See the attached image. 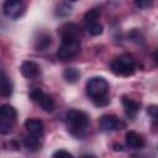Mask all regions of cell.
Returning <instances> with one entry per match:
<instances>
[{"instance_id":"cell-1","label":"cell","mask_w":158,"mask_h":158,"mask_svg":"<svg viewBox=\"0 0 158 158\" xmlns=\"http://www.w3.org/2000/svg\"><path fill=\"white\" fill-rule=\"evenodd\" d=\"M60 47L57 57L62 60L72 59L80 52V28L75 23H65L60 27Z\"/></svg>"},{"instance_id":"cell-2","label":"cell","mask_w":158,"mask_h":158,"mask_svg":"<svg viewBox=\"0 0 158 158\" xmlns=\"http://www.w3.org/2000/svg\"><path fill=\"white\" fill-rule=\"evenodd\" d=\"M65 123L69 132L77 137H84L89 132V116L79 110H70L65 114Z\"/></svg>"},{"instance_id":"cell-3","label":"cell","mask_w":158,"mask_h":158,"mask_svg":"<svg viewBox=\"0 0 158 158\" xmlns=\"http://www.w3.org/2000/svg\"><path fill=\"white\" fill-rule=\"evenodd\" d=\"M110 67L114 74L128 77L135 73V59L130 54H121L111 62Z\"/></svg>"},{"instance_id":"cell-4","label":"cell","mask_w":158,"mask_h":158,"mask_svg":"<svg viewBox=\"0 0 158 158\" xmlns=\"http://www.w3.org/2000/svg\"><path fill=\"white\" fill-rule=\"evenodd\" d=\"M109 91V83L101 77H94L86 83V93L91 99L105 96Z\"/></svg>"},{"instance_id":"cell-5","label":"cell","mask_w":158,"mask_h":158,"mask_svg":"<svg viewBox=\"0 0 158 158\" xmlns=\"http://www.w3.org/2000/svg\"><path fill=\"white\" fill-rule=\"evenodd\" d=\"M26 11V5L22 0H6L2 5V12L10 19H19Z\"/></svg>"},{"instance_id":"cell-6","label":"cell","mask_w":158,"mask_h":158,"mask_svg":"<svg viewBox=\"0 0 158 158\" xmlns=\"http://www.w3.org/2000/svg\"><path fill=\"white\" fill-rule=\"evenodd\" d=\"M100 126L105 131H114V130H122V128H125L123 121H121L115 115H104L100 118Z\"/></svg>"},{"instance_id":"cell-7","label":"cell","mask_w":158,"mask_h":158,"mask_svg":"<svg viewBox=\"0 0 158 158\" xmlns=\"http://www.w3.org/2000/svg\"><path fill=\"white\" fill-rule=\"evenodd\" d=\"M20 72H21V74L25 78H27V79H35V78H37L40 75L41 68L33 60H25V62H22V64L20 67Z\"/></svg>"},{"instance_id":"cell-8","label":"cell","mask_w":158,"mask_h":158,"mask_svg":"<svg viewBox=\"0 0 158 158\" xmlns=\"http://www.w3.org/2000/svg\"><path fill=\"white\" fill-rule=\"evenodd\" d=\"M25 127L26 130L28 131V133L31 136H35L37 138H41L43 136V132H44V126H43V122L41 120H37V118H28L26 122H25Z\"/></svg>"},{"instance_id":"cell-9","label":"cell","mask_w":158,"mask_h":158,"mask_svg":"<svg viewBox=\"0 0 158 158\" xmlns=\"http://www.w3.org/2000/svg\"><path fill=\"white\" fill-rule=\"evenodd\" d=\"M12 90H14V86H12L11 79L9 78L5 70L0 69V95L4 98H9L11 96Z\"/></svg>"},{"instance_id":"cell-10","label":"cell","mask_w":158,"mask_h":158,"mask_svg":"<svg viewBox=\"0 0 158 158\" xmlns=\"http://www.w3.org/2000/svg\"><path fill=\"white\" fill-rule=\"evenodd\" d=\"M52 44V36L48 32H38L35 37L33 46L36 51H46Z\"/></svg>"},{"instance_id":"cell-11","label":"cell","mask_w":158,"mask_h":158,"mask_svg":"<svg viewBox=\"0 0 158 158\" xmlns=\"http://www.w3.org/2000/svg\"><path fill=\"white\" fill-rule=\"evenodd\" d=\"M122 105H123V109H125L126 115L128 117H131V118H135L136 115L139 111V104L137 101H135L133 99L123 95L122 96Z\"/></svg>"},{"instance_id":"cell-12","label":"cell","mask_w":158,"mask_h":158,"mask_svg":"<svg viewBox=\"0 0 158 158\" xmlns=\"http://www.w3.org/2000/svg\"><path fill=\"white\" fill-rule=\"evenodd\" d=\"M125 137H126V143L131 148L138 149V148H142L144 146V138L142 137V135H139L135 131H128Z\"/></svg>"},{"instance_id":"cell-13","label":"cell","mask_w":158,"mask_h":158,"mask_svg":"<svg viewBox=\"0 0 158 158\" xmlns=\"http://www.w3.org/2000/svg\"><path fill=\"white\" fill-rule=\"evenodd\" d=\"M0 117L9 118V120H16L17 111L14 106H11L9 104H2V105H0Z\"/></svg>"},{"instance_id":"cell-14","label":"cell","mask_w":158,"mask_h":158,"mask_svg":"<svg viewBox=\"0 0 158 158\" xmlns=\"http://www.w3.org/2000/svg\"><path fill=\"white\" fill-rule=\"evenodd\" d=\"M38 104H40V106H41L44 111H47V112L53 111L54 107H56L54 99H53L51 95H48V94H43L42 98H41L40 101H38Z\"/></svg>"},{"instance_id":"cell-15","label":"cell","mask_w":158,"mask_h":158,"mask_svg":"<svg viewBox=\"0 0 158 158\" xmlns=\"http://www.w3.org/2000/svg\"><path fill=\"white\" fill-rule=\"evenodd\" d=\"M63 78L65 79L67 83H70V84H74L79 80L80 78V72L77 69V68H67L64 69L63 72Z\"/></svg>"},{"instance_id":"cell-16","label":"cell","mask_w":158,"mask_h":158,"mask_svg":"<svg viewBox=\"0 0 158 158\" xmlns=\"http://www.w3.org/2000/svg\"><path fill=\"white\" fill-rule=\"evenodd\" d=\"M14 125H15V120L0 117V133H2V135L11 133L14 130Z\"/></svg>"},{"instance_id":"cell-17","label":"cell","mask_w":158,"mask_h":158,"mask_svg":"<svg viewBox=\"0 0 158 158\" xmlns=\"http://www.w3.org/2000/svg\"><path fill=\"white\" fill-rule=\"evenodd\" d=\"M23 146H25L28 151H37L38 147H40V141H38L37 137L28 135V136H26V137L23 138Z\"/></svg>"},{"instance_id":"cell-18","label":"cell","mask_w":158,"mask_h":158,"mask_svg":"<svg viewBox=\"0 0 158 158\" xmlns=\"http://www.w3.org/2000/svg\"><path fill=\"white\" fill-rule=\"evenodd\" d=\"M99 17H100V10L99 9H91L88 12H85L84 21L86 23H93V22H96L99 20Z\"/></svg>"},{"instance_id":"cell-19","label":"cell","mask_w":158,"mask_h":158,"mask_svg":"<svg viewBox=\"0 0 158 158\" xmlns=\"http://www.w3.org/2000/svg\"><path fill=\"white\" fill-rule=\"evenodd\" d=\"M88 32L91 35V36H99L102 33V25L98 23V22H93V23H88V27H86Z\"/></svg>"},{"instance_id":"cell-20","label":"cell","mask_w":158,"mask_h":158,"mask_svg":"<svg viewBox=\"0 0 158 158\" xmlns=\"http://www.w3.org/2000/svg\"><path fill=\"white\" fill-rule=\"evenodd\" d=\"M43 94H44V93L42 91V89H40V88H35V89H32V90L30 91V98H31L32 101H37V102H38Z\"/></svg>"},{"instance_id":"cell-21","label":"cell","mask_w":158,"mask_h":158,"mask_svg":"<svg viewBox=\"0 0 158 158\" xmlns=\"http://www.w3.org/2000/svg\"><path fill=\"white\" fill-rule=\"evenodd\" d=\"M94 104L96 106H106L109 102H110V99L105 95V96H100V98H96V99H93Z\"/></svg>"},{"instance_id":"cell-22","label":"cell","mask_w":158,"mask_h":158,"mask_svg":"<svg viewBox=\"0 0 158 158\" xmlns=\"http://www.w3.org/2000/svg\"><path fill=\"white\" fill-rule=\"evenodd\" d=\"M135 4L139 9H147V7H151L152 6L153 0H135Z\"/></svg>"},{"instance_id":"cell-23","label":"cell","mask_w":158,"mask_h":158,"mask_svg":"<svg viewBox=\"0 0 158 158\" xmlns=\"http://www.w3.org/2000/svg\"><path fill=\"white\" fill-rule=\"evenodd\" d=\"M53 157H69V158H72V157H73V154H72V153H69V152H67V151L60 149V151L54 152V153H53Z\"/></svg>"},{"instance_id":"cell-24","label":"cell","mask_w":158,"mask_h":158,"mask_svg":"<svg viewBox=\"0 0 158 158\" xmlns=\"http://www.w3.org/2000/svg\"><path fill=\"white\" fill-rule=\"evenodd\" d=\"M147 112H149V114H151V116H152L153 118H156V114H157V106H156V105L149 106V107L147 109Z\"/></svg>"},{"instance_id":"cell-25","label":"cell","mask_w":158,"mask_h":158,"mask_svg":"<svg viewBox=\"0 0 158 158\" xmlns=\"http://www.w3.org/2000/svg\"><path fill=\"white\" fill-rule=\"evenodd\" d=\"M115 151H122V146H120V144L117 146V144H116V146H115Z\"/></svg>"},{"instance_id":"cell-26","label":"cell","mask_w":158,"mask_h":158,"mask_svg":"<svg viewBox=\"0 0 158 158\" xmlns=\"http://www.w3.org/2000/svg\"><path fill=\"white\" fill-rule=\"evenodd\" d=\"M72 1H75V0H72Z\"/></svg>"}]
</instances>
